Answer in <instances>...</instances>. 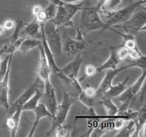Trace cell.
<instances>
[{
	"mask_svg": "<svg viewBox=\"0 0 146 137\" xmlns=\"http://www.w3.org/2000/svg\"><path fill=\"white\" fill-rule=\"evenodd\" d=\"M87 4L88 5L86 6V3H84V7L81 10L80 29L83 31L84 34H87L97 29H101L98 34L99 35L101 33L105 31L106 23L101 19L99 12L95 8V7L88 6V1Z\"/></svg>",
	"mask_w": 146,
	"mask_h": 137,
	"instance_id": "obj_1",
	"label": "cell"
},
{
	"mask_svg": "<svg viewBox=\"0 0 146 137\" xmlns=\"http://www.w3.org/2000/svg\"><path fill=\"white\" fill-rule=\"evenodd\" d=\"M146 0H138L135 1H131L130 4L125 7L115 10L111 13H107L101 15V17H106V23L105 30L108 29V28L113 27L114 25L119 23H124L131 17L134 11L141 6L145 4Z\"/></svg>",
	"mask_w": 146,
	"mask_h": 137,
	"instance_id": "obj_2",
	"label": "cell"
},
{
	"mask_svg": "<svg viewBox=\"0 0 146 137\" xmlns=\"http://www.w3.org/2000/svg\"><path fill=\"white\" fill-rule=\"evenodd\" d=\"M40 26L44 31L47 44L54 55L62 54V43L60 27L55 25L51 21L41 23Z\"/></svg>",
	"mask_w": 146,
	"mask_h": 137,
	"instance_id": "obj_3",
	"label": "cell"
},
{
	"mask_svg": "<svg viewBox=\"0 0 146 137\" xmlns=\"http://www.w3.org/2000/svg\"><path fill=\"white\" fill-rule=\"evenodd\" d=\"M62 91L63 94H64L62 101H61V104L57 105L54 118L51 120V127L46 134L47 136L51 135L52 133L55 131L56 127H58L60 125H62L65 123L68 112L71 109V106L75 101V98L71 97L64 90H62Z\"/></svg>",
	"mask_w": 146,
	"mask_h": 137,
	"instance_id": "obj_4",
	"label": "cell"
},
{
	"mask_svg": "<svg viewBox=\"0 0 146 137\" xmlns=\"http://www.w3.org/2000/svg\"><path fill=\"white\" fill-rule=\"evenodd\" d=\"M78 34L75 39H72L64 30V44H62V54L66 57H73L79 54L87 48V43L84 38V33L80 29H77Z\"/></svg>",
	"mask_w": 146,
	"mask_h": 137,
	"instance_id": "obj_5",
	"label": "cell"
},
{
	"mask_svg": "<svg viewBox=\"0 0 146 137\" xmlns=\"http://www.w3.org/2000/svg\"><path fill=\"white\" fill-rule=\"evenodd\" d=\"M146 11L145 5L143 9L135 10L131 17L127 20L123 26H115L114 27H122L127 32L135 34V32L145 31Z\"/></svg>",
	"mask_w": 146,
	"mask_h": 137,
	"instance_id": "obj_6",
	"label": "cell"
},
{
	"mask_svg": "<svg viewBox=\"0 0 146 137\" xmlns=\"http://www.w3.org/2000/svg\"><path fill=\"white\" fill-rule=\"evenodd\" d=\"M41 87H44V83L37 76L35 81L27 88V89H26L14 102H13L11 104H9V109L7 110L8 116L12 114L17 108H19V107L22 108V106L34 95L36 91L38 88H41Z\"/></svg>",
	"mask_w": 146,
	"mask_h": 137,
	"instance_id": "obj_7",
	"label": "cell"
},
{
	"mask_svg": "<svg viewBox=\"0 0 146 137\" xmlns=\"http://www.w3.org/2000/svg\"><path fill=\"white\" fill-rule=\"evenodd\" d=\"M56 75L61 89L66 91L73 98H77L83 90L78 78H69L61 74L60 71Z\"/></svg>",
	"mask_w": 146,
	"mask_h": 137,
	"instance_id": "obj_8",
	"label": "cell"
},
{
	"mask_svg": "<svg viewBox=\"0 0 146 137\" xmlns=\"http://www.w3.org/2000/svg\"><path fill=\"white\" fill-rule=\"evenodd\" d=\"M131 67H132V66L129 64L128 65L122 67L121 68L117 67V68H114V69H108V71L106 73V75L104 76V78L101 81L99 86L96 89V98H98V101L102 98V96L106 92L107 90L112 86L113 80L114 79L115 76L122 71H123V70L128 68H131Z\"/></svg>",
	"mask_w": 146,
	"mask_h": 137,
	"instance_id": "obj_9",
	"label": "cell"
},
{
	"mask_svg": "<svg viewBox=\"0 0 146 137\" xmlns=\"http://www.w3.org/2000/svg\"><path fill=\"white\" fill-rule=\"evenodd\" d=\"M84 61V59L81 57L80 53L76 54L74 59L71 62L68 63L62 68H60V72L69 78H78L77 77H78L79 69Z\"/></svg>",
	"mask_w": 146,
	"mask_h": 137,
	"instance_id": "obj_10",
	"label": "cell"
},
{
	"mask_svg": "<svg viewBox=\"0 0 146 137\" xmlns=\"http://www.w3.org/2000/svg\"><path fill=\"white\" fill-rule=\"evenodd\" d=\"M11 64L9 65L8 69L2 81L0 82V107H3L6 110L9 107V74Z\"/></svg>",
	"mask_w": 146,
	"mask_h": 137,
	"instance_id": "obj_11",
	"label": "cell"
},
{
	"mask_svg": "<svg viewBox=\"0 0 146 137\" xmlns=\"http://www.w3.org/2000/svg\"><path fill=\"white\" fill-rule=\"evenodd\" d=\"M38 47L39 49L40 57L38 60V67H37V76L44 82L46 80L50 78V74L51 71L41 44Z\"/></svg>",
	"mask_w": 146,
	"mask_h": 137,
	"instance_id": "obj_12",
	"label": "cell"
},
{
	"mask_svg": "<svg viewBox=\"0 0 146 137\" xmlns=\"http://www.w3.org/2000/svg\"><path fill=\"white\" fill-rule=\"evenodd\" d=\"M100 50H110L111 52H110V56L108 59L104 64L97 67L96 74L102 72L104 70L114 69V68H117V66L121 63L120 60L118 59V56H117V48H115L114 46H111L108 48H104L102 49H98L97 51H100Z\"/></svg>",
	"mask_w": 146,
	"mask_h": 137,
	"instance_id": "obj_13",
	"label": "cell"
},
{
	"mask_svg": "<svg viewBox=\"0 0 146 137\" xmlns=\"http://www.w3.org/2000/svg\"><path fill=\"white\" fill-rule=\"evenodd\" d=\"M44 92L45 94L46 99L48 105L49 106V109L53 116H54L56 112V109L57 107V100L56 96L55 89L51 84L50 78L46 80L44 82Z\"/></svg>",
	"mask_w": 146,
	"mask_h": 137,
	"instance_id": "obj_14",
	"label": "cell"
},
{
	"mask_svg": "<svg viewBox=\"0 0 146 137\" xmlns=\"http://www.w3.org/2000/svg\"><path fill=\"white\" fill-rule=\"evenodd\" d=\"M33 111L35 114V120H34L32 128L30 130L29 134H28L29 137L33 136L34 131H35L36 128L37 126H38V123H39L40 120L41 118H45V117L50 118L51 120H52L54 118V116L52 115L51 111H48L46 107V106L44 104H43L42 103H38V105L36 106V107L34 108V110Z\"/></svg>",
	"mask_w": 146,
	"mask_h": 137,
	"instance_id": "obj_15",
	"label": "cell"
},
{
	"mask_svg": "<svg viewBox=\"0 0 146 137\" xmlns=\"http://www.w3.org/2000/svg\"><path fill=\"white\" fill-rule=\"evenodd\" d=\"M62 4L57 6L55 17L53 19L51 20V21L58 27L64 25L66 27H74V22L72 21V19L66 11Z\"/></svg>",
	"mask_w": 146,
	"mask_h": 137,
	"instance_id": "obj_16",
	"label": "cell"
},
{
	"mask_svg": "<svg viewBox=\"0 0 146 137\" xmlns=\"http://www.w3.org/2000/svg\"><path fill=\"white\" fill-rule=\"evenodd\" d=\"M22 111V108L19 107V108H17L12 114L7 116V118L5 121V125L9 130L11 137H14L17 134Z\"/></svg>",
	"mask_w": 146,
	"mask_h": 137,
	"instance_id": "obj_17",
	"label": "cell"
},
{
	"mask_svg": "<svg viewBox=\"0 0 146 137\" xmlns=\"http://www.w3.org/2000/svg\"><path fill=\"white\" fill-rule=\"evenodd\" d=\"M40 29V23L38 22L35 19L31 22L26 23L25 25L22 27L21 31V34L26 35L29 37L41 39V34Z\"/></svg>",
	"mask_w": 146,
	"mask_h": 137,
	"instance_id": "obj_18",
	"label": "cell"
},
{
	"mask_svg": "<svg viewBox=\"0 0 146 137\" xmlns=\"http://www.w3.org/2000/svg\"><path fill=\"white\" fill-rule=\"evenodd\" d=\"M135 121V131L132 136H139L141 135V132H144L145 126V121H146V106L145 104L141 107L138 110V116L135 118H134Z\"/></svg>",
	"mask_w": 146,
	"mask_h": 137,
	"instance_id": "obj_19",
	"label": "cell"
},
{
	"mask_svg": "<svg viewBox=\"0 0 146 137\" xmlns=\"http://www.w3.org/2000/svg\"><path fill=\"white\" fill-rule=\"evenodd\" d=\"M108 29L116 33V34H119L120 36L122 37V44L118 46H116L117 47H125L127 49H138L136 41H135V34L129 32H127V34H123V33L115 30L113 27H110V28H108Z\"/></svg>",
	"mask_w": 146,
	"mask_h": 137,
	"instance_id": "obj_20",
	"label": "cell"
},
{
	"mask_svg": "<svg viewBox=\"0 0 146 137\" xmlns=\"http://www.w3.org/2000/svg\"><path fill=\"white\" fill-rule=\"evenodd\" d=\"M41 44V39L34 38V37H27L24 38V39L21 41L19 50L23 54H27L31 50L34 49L36 47H38Z\"/></svg>",
	"mask_w": 146,
	"mask_h": 137,
	"instance_id": "obj_21",
	"label": "cell"
},
{
	"mask_svg": "<svg viewBox=\"0 0 146 137\" xmlns=\"http://www.w3.org/2000/svg\"><path fill=\"white\" fill-rule=\"evenodd\" d=\"M43 94H44V87L38 88L34 95L22 106V111H34V108L38 105V101L41 99Z\"/></svg>",
	"mask_w": 146,
	"mask_h": 137,
	"instance_id": "obj_22",
	"label": "cell"
},
{
	"mask_svg": "<svg viewBox=\"0 0 146 137\" xmlns=\"http://www.w3.org/2000/svg\"><path fill=\"white\" fill-rule=\"evenodd\" d=\"M130 78V76H127L123 81L119 82L118 85L111 86L106 91V92L104 94L102 97H107V98H113L114 97H117L126 88V84L128 82V79Z\"/></svg>",
	"mask_w": 146,
	"mask_h": 137,
	"instance_id": "obj_23",
	"label": "cell"
},
{
	"mask_svg": "<svg viewBox=\"0 0 146 137\" xmlns=\"http://www.w3.org/2000/svg\"><path fill=\"white\" fill-rule=\"evenodd\" d=\"M122 3V0H106L98 12L100 16L107 13H111L118 9Z\"/></svg>",
	"mask_w": 146,
	"mask_h": 137,
	"instance_id": "obj_24",
	"label": "cell"
},
{
	"mask_svg": "<svg viewBox=\"0 0 146 137\" xmlns=\"http://www.w3.org/2000/svg\"><path fill=\"white\" fill-rule=\"evenodd\" d=\"M99 104H101L104 107L107 115H115L118 113V107L113 102L112 98L104 96L99 100Z\"/></svg>",
	"mask_w": 146,
	"mask_h": 137,
	"instance_id": "obj_25",
	"label": "cell"
},
{
	"mask_svg": "<svg viewBox=\"0 0 146 137\" xmlns=\"http://www.w3.org/2000/svg\"><path fill=\"white\" fill-rule=\"evenodd\" d=\"M25 24L26 23H24L22 20H21L20 19H17L15 21V27L14 28V31L8 38L4 39V41L9 43H14L15 41H17L21 37V29L25 25Z\"/></svg>",
	"mask_w": 146,
	"mask_h": 137,
	"instance_id": "obj_26",
	"label": "cell"
},
{
	"mask_svg": "<svg viewBox=\"0 0 146 137\" xmlns=\"http://www.w3.org/2000/svg\"><path fill=\"white\" fill-rule=\"evenodd\" d=\"M84 1L80 3H63V7L65 9L66 11L68 13V14L69 15V17L71 19H73V17L76 15L77 12H78L79 11H81L83 9L84 5Z\"/></svg>",
	"mask_w": 146,
	"mask_h": 137,
	"instance_id": "obj_27",
	"label": "cell"
},
{
	"mask_svg": "<svg viewBox=\"0 0 146 137\" xmlns=\"http://www.w3.org/2000/svg\"><path fill=\"white\" fill-rule=\"evenodd\" d=\"M24 39V37H20L17 41L14 43H9L6 42L5 44L0 49V56L2 55L3 54H14V51L19 49L20 44L21 41Z\"/></svg>",
	"mask_w": 146,
	"mask_h": 137,
	"instance_id": "obj_28",
	"label": "cell"
},
{
	"mask_svg": "<svg viewBox=\"0 0 146 137\" xmlns=\"http://www.w3.org/2000/svg\"><path fill=\"white\" fill-rule=\"evenodd\" d=\"M135 121L134 119L130 120L128 124H125L121 129L118 130V133L115 134V136H132L135 131Z\"/></svg>",
	"mask_w": 146,
	"mask_h": 137,
	"instance_id": "obj_29",
	"label": "cell"
},
{
	"mask_svg": "<svg viewBox=\"0 0 146 137\" xmlns=\"http://www.w3.org/2000/svg\"><path fill=\"white\" fill-rule=\"evenodd\" d=\"M72 131V126L71 124H66L58 126L55 129V136L57 137H69Z\"/></svg>",
	"mask_w": 146,
	"mask_h": 137,
	"instance_id": "obj_30",
	"label": "cell"
},
{
	"mask_svg": "<svg viewBox=\"0 0 146 137\" xmlns=\"http://www.w3.org/2000/svg\"><path fill=\"white\" fill-rule=\"evenodd\" d=\"M78 99L83 104L86 105L88 107H94L97 105L98 104H99V101L98 100V98L96 97H90L86 95L83 91H81V94L78 95V96L77 97Z\"/></svg>",
	"mask_w": 146,
	"mask_h": 137,
	"instance_id": "obj_31",
	"label": "cell"
},
{
	"mask_svg": "<svg viewBox=\"0 0 146 137\" xmlns=\"http://www.w3.org/2000/svg\"><path fill=\"white\" fill-rule=\"evenodd\" d=\"M56 9L57 6L51 2H50V4L45 9H43L47 21H51V19H54V17H55Z\"/></svg>",
	"mask_w": 146,
	"mask_h": 137,
	"instance_id": "obj_32",
	"label": "cell"
},
{
	"mask_svg": "<svg viewBox=\"0 0 146 137\" xmlns=\"http://www.w3.org/2000/svg\"><path fill=\"white\" fill-rule=\"evenodd\" d=\"M145 55L141 56L140 58L135 60H131L130 61V64L132 66V67H139L142 68V70L146 68V61H145Z\"/></svg>",
	"mask_w": 146,
	"mask_h": 137,
	"instance_id": "obj_33",
	"label": "cell"
},
{
	"mask_svg": "<svg viewBox=\"0 0 146 137\" xmlns=\"http://www.w3.org/2000/svg\"><path fill=\"white\" fill-rule=\"evenodd\" d=\"M114 47L117 48V56L120 61L121 62L123 61H125L127 58H128V49L125 47H117L116 46Z\"/></svg>",
	"mask_w": 146,
	"mask_h": 137,
	"instance_id": "obj_34",
	"label": "cell"
},
{
	"mask_svg": "<svg viewBox=\"0 0 146 137\" xmlns=\"http://www.w3.org/2000/svg\"><path fill=\"white\" fill-rule=\"evenodd\" d=\"M96 74V68L92 64H88L85 68V75L83 76L78 81H81L86 77H91Z\"/></svg>",
	"mask_w": 146,
	"mask_h": 137,
	"instance_id": "obj_35",
	"label": "cell"
},
{
	"mask_svg": "<svg viewBox=\"0 0 146 137\" xmlns=\"http://www.w3.org/2000/svg\"><path fill=\"white\" fill-rule=\"evenodd\" d=\"M143 55V54L140 51L139 49H128V58L131 59V60L137 59L140 58Z\"/></svg>",
	"mask_w": 146,
	"mask_h": 137,
	"instance_id": "obj_36",
	"label": "cell"
},
{
	"mask_svg": "<svg viewBox=\"0 0 146 137\" xmlns=\"http://www.w3.org/2000/svg\"><path fill=\"white\" fill-rule=\"evenodd\" d=\"M82 91L88 96L96 97V90L94 88H93L92 86H91L87 85L86 86H85L83 88Z\"/></svg>",
	"mask_w": 146,
	"mask_h": 137,
	"instance_id": "obj_37",
	"label": "cell"
},
{
	"mask_svg": "<svg viewBox=\"0 0 146 137\" xmlns=\"http://www.w3.org/2000/svg\"><path fill=\"white\" fill-rule=\"evenodd\" d=\"M125 121L124 119L122 118H118V119H115L113 121V129L118 130L121 129L123 126L125 124Z\"/></svg>",
	"mask_w": 146,
	"mask_h": 137,
	"instance_id": "obj_38",
	"label": "cell"
},
{
	"mask_svg": "<svg viewBox=\"0 0 146 137\" xmlns=\"http://www.w3.org/2000/svg\"><path fill=\"white\" fill-rule=\"evenodd\" d=\"M2 26L5 29V30L12 29L15 27V21L12 19H7L4 21Z\"/></svg>",
	"mask_w": 146,
	"mask_h": 137,
	"instance_id": "obj_39",
	"label": "cell"
},
{
	"mask_svg": "<svg viewBox=\"0 0 146 137\" xmlns=\"http://www.w3.org/2000/svg\"><path fill=\"white\" fill-rule=\"evenodd\" d=\"M42 9L43 8L41 7V5H39V4H34V7H32V14L34 16V17H36L37 14H38L40 12H41V11Z\"/></svg>",
	"mask_w": 146,
	"mask_h": 137,
	"instance_id": "obj_40",
	"label": "cell"
},
{
	"mask_svg": "<svg viewBox=\"0 0 146 137\" xmlns=\"http://www.w3.org/2000/svg\"><path fill=\"white\" fill-rule=\"evenodd\" d=\"M106 0H97V4L95 6V8L98 11H99V9H101V7H102V5L104 4V3L105 2Z\"/></svg>",
	"mask_w": 146,
	"mask_h": 137,
	"instance_id": "obj_41",
	"label": "cell"
},
{
	"mask_svg": "<svg viewBox=\"0 0 146 137\" xmlns=\"http://www.w3.org/2000/svg\"><path fill=\"white\" fill-rule=\"evenodd\" d=\"M51 3H53V4H56V6L58 5H61L64 3V1H62L61 0H48Z\"/></svg>",
	"mask_w": 146,
	"mask_h": 137,
	"instance_id": "obj_42",
	"label": "cell"
},
{
	"mask_svg": "<svg viewBox=\"0 0 146 137\" xmlns=\"http://www.w3.org/2000/svg\"><path fill=\"white\" fill-rule=\"evenodd\" d=\"M61 1L66 3H76L78 2V1H86V0H61Z\"/></svg>",
	"mask_w": 146,
	"mask_h": 137,
	"instance_id": "obj_43",
	"label": "cell"
},
{
	"mask_svg": "<svg viewBox=\"0 0 146 137\" xmlns=\"http://www.w3.org/2000/svg\"><path fill=\"white\" fill-rule=\"evenodd\" d=\"M5 33V29L2 25H0V36H2Z\"/></svg>",
	"mask_w": 146,
	"mask_h": 137,
	"instance_id": "obj_44",
	"label": "cell"
},
{
	"mask_svg": "<svg viewBox=\"0 0 146 137\" xmlns=\"http://www.w3.org/2000/svg\"><path fill=\"white\" fill-rule=\"evenodd\" d=\"M0 57H1V56H0ZM0 61H1V58H0Z\"/></svg>",
	"mask_w": 146,
	"mask_h": 137,
	"instance_id": "obj_45",
	"label": "cell"
}]
</instances>
